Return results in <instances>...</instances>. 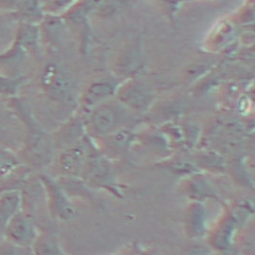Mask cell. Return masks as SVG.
I'll use <instances>...</instances> for the list:
<instances>
[{
	"label": "cell",
	"mask_w": 255,
	"mask_h": 255,
	"mask_svg": "<svg viewBox=\"0 0 255 255\" xmlns=\"http://www.w3.org/2000/svg\"><path fill=\"white\" fill-rule=\"evenodd\" d=\"M35 255H57L54 243L47 238H41L34 242Z\"/></svg>",
	"instance_id": "30bf717a"
},
{
	"label": "cell",
	"mask_w": 255,
	"mask_h": 255,
	"mask_svg": "<svg viewBox=\"0 0 255 255\" xmlns=\"http://www.w3.org/2000/svg\"><path fill=\"white\" fill-rule=\"evenodd\" d=\"M19 0H0V9L4 11H15Z\"/></svg>",
	"instance_id": "4fadbf2b"
},
{
	"label": "cell",
	"mask_w": 255,
	"mask_h": 255,
	"mask_svg": "<svg viewBox=\"0 0 255 255\" xmlns=\"http://www.w3.org/2000/svg\"><path fill=\"white\" fill-rule=\"evenodd\" d=\"M129 138V135H128V132L127 133L125 130L122 131L121 133H117L116 136H115V141L116 143L119 145V146H124L128 143V140Z\"/></svg>",
	"instance_id": "5bb4252c"
},
{
	"label": "cell",
	"mask_w": 255,
	"mask_h": 255,
	"mask_svg": "<svg viewBox=\"0 0 255 255\" xmlns=\"http://www.w3.org/2000/svg\"><path fill=\"white\" fill-rule=\"evenodd\" d=\"M44 88L54 97L64 98L68 95L70 86L66 75L55 65H48L42 75Z\"/></svg>",
	"instance_id": "7a4b0ae2"
},
{
	"label": "cell",
	"mask_w": 255,
	"mask_h": 255,
	"mask_svg": "<svg viewBox=\"0 0 255 255\" xmlns=\"http://www.w3.org/2000/svg\"><path fill=\"white\" fill-rule=\"evenodd\" d=\"M84 157L83 148H73L69 152L63 155L62 158V164L65 169L70 170L73 169L76 165H78L82 158Z\"/></svg>",
	"instance_id": "9c48e42d"
},
{
	"label": "cell",
	"mask_w": 255,
	"mask_h": 255,
	"mask_svg": "<svg viewBox=\"0 0 255 255\" xmlns=\"http://www.w3.org/2000/svg\"><path fill=\"white\" fill-rule=\"evenodd\" d=\"M0 255H16V253H15V251L13 249L4 248L3 250H1Z\"/></svg>",
	"instance_id": "9a60e30c"
},
{
	"label": "cell",
	"mask_w": 255,
	"mask_h": 255,
	"mask_svg": "<svg viewBox=\"0 0 255 255\" xmlns=\"http://www.w3.org/2000/svg\"><path fill=\"white\" fill-rule=\"evenodd\" d=\"M15 44L21 47L23 50H32L37 45V30L32 23L22 22L18 28Z\"/></svg>",
	"instance_id": "5b68a950"
},
{
	"label": "cell",
	"mask_w": 255,
	"mask_h": 255,
	"mask_svg": "<svg viewBox=\"0 0 255 255\" xmlns=\"http://www.w3.org/2000/svg\"><path fill=\"white\" fill-rule=\"evenodd\" d=\"M19 84V79H12L0 75V93L13 94Z\"/></svg>",
	"instance_id": "8fae6325"
},
{
	"label": "cell",
	"mask_w": 255,
	"mask_h": 255,
	"mask_svg": "<svg viewBox=\"0 0 255 255\" xmlns=\"http://www.w3.org/2000/svg\"><path fill=\"white\" fill-rule=\"evenodd\" d=\"M124 100L134 109H144L149 103V97L146 92L139 89H131L128 91Z\"/></svg>",
	"instance_id": "52a82bcc"
},
{
	"label": "cell",
	"mask_w": 255,
	"mask_h": 255,
	"mask_svg": "<svg viewBox=\"0 0 255 255\" xmlns=\"http://www.w3.org/2000/svg\"><path fill=\"white\" fill-rule=\"evenodd\" d=\"M14 12L23 22L31 23V21L37 19L40 14L38 1L37 0H19L18 5Z\"/></svg>",
	"instance_id": "8992f818"
},
{
	"label": "cell",
	"mask_w": 255,
	"mask_h": 255,
	"mask_svg": "<svg viewBox=\"0 0 255 255\" xmlns=\"http://www.w3.org/2000/svg\"><path fill=\"white\" fill-rule=\"evenodd\" d=\"M5 233L11 242L23 246L32 242L34 228L25 215L16 212L5 224Z\"/></svg>",
	"instance_id": "6da1fadb"
},
{
	"label": "cell",
	"mask_w": 255,
	"mask_h": 255,
	"mask_svg": "<svg viewBox=\"0 0 255 255\" xmlns=\"http://www.w3.org/2000/svg\"><path fill=\"white\" fill-rule=\"evenodd\" d=\"M20 196L17 191H8L0 195V224L7 221L18 212Z\"/></svg>",
	"instance_id": "277c9868"
},
{
	"label": "cell",
	"mask_w": 255,
	"mask_h": 255,
	"mask_svg": "<svg viewBox=\"0 0 255 255\" xmlns=\"http://www.w3.org/2000/svg\"><path fill=\"white\" fill-rule=\"evenodd\" d=\"M113 93V87L108 83H98L93 85L89 92L87 101L90 104H94L95 102L100 101L103 98L108 97Z\"/></svg>",
	"instance_id": "ba28073f"
},
{
	"label": "cell",
	"mask_w": 255,
	"mask_h": 255,
	"mask_svg": "<svg viewBox=\"0 0 255 255\" xmlns=\"http://www.w3.org/2000/svg\"><path fill=\"white\" fill-rule=\"evenodd\" d=\"M118 123V114L115 110L104 107L98 109L93 116V125L100 133H106L114 129Z\"/></svg>",
	"instance_id": "3957f363"
},
{
	"label": "cell",
	"mask_w": 255,
	"mask_h": 255,
	"mask_svg": "<svg viewBox=\"0 0 255 255\" xmlns=\"http://www.w3.org/2000/svg\"><path fill=\"white\" fill-rule=\"evenodd\" d=\"M231 230H232V224L227 223L226 226H224V228L219 232V234L217 236V243L221 247H225L229 243V237H230Z\"/></svg>",
	"instance_id": "7c38bea8"
}]
</instances>
